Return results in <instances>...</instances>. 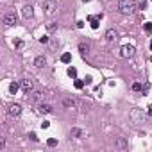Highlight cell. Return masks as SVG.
Masks as SVG:
<instances>
[{"mask_svg":"<svg viewBox=\"0 0 152 152\" xmlns=\"http://www.w3.org/2000/svg\"><path fill=\"white\" fill-rule=\"evenodd\" d=\"M43 98H45V95L41 91H31V100L32 102H41Z\"/></svg>","mask_w":152,"mask_h":152,"instance_id":"11","label":"cell"},{"mask_svg":"<svg viewBox=\"0 0 152 152\" xmlns=\"http://www.w3.org/2000/svg\"><path fill=\"white\" fill-rule=\"evenodd\" d=\"M88 22L91 23V29H98V18L97 16H88Z\"/></svg>","mask_w":152,"mask_h":152,"instance_id":"15","label":"cell"},{"mask_svg":"<svg viewBox=\"0 0 152 152\" xmlns=\"http://www.w3.org/2000/svg\"><path fill=\"white\" fill-rule=\"evenodd\" d=\"M149 115L152 116V106H149Z\"/></svg>","mask_w":152,"mask_h":152,"instance_id":"29","label":"cell"},{"mask_svg":"<svg viewBox=\"0 0 152 152\" xmlns=\"http://www.w3.org/2000/svg\"><path fill=\"white\" fill-rule=\"evenodd\" d=\"M45 64H47V57H45V56H38V57L34 59V66H38V68H43Z\"/></svg>","mask_w":152,"mask_h":152,"instance_id":"13","label":"cell"},{"mask_svg":"<svg viewBox=\"0 0 152 152\" xmlns=\"http://www.w3.org/2000/svg\"><path fill=\"white\" fill-rule=\"evenodd\" d=\"M22 15H23V18H32V16H34V9H32V5H31V4L23 5Z\"/></svg>","mask_w":152,"mask_h":152,"instance_id":"9","label":"cell"},{"mask_svg":"<svg viewBox=\"0 0 152 152\" xmlns=\"http://www.w3.org/2000/svg\"><path fill=\"white\" fill-rule=\"evenodd\" d=\"M47 145H48V147H56V145H57V140H54V138H50V140L47 141Z\"/></svg>","mask_w":152,"mask_h":152,"instance_id":"22","label":"cell"},{"mask_svg":"<svg viewBox=\"0 0 152 152\" xmlns=\"http://www.w3.org/2000/svg\"><path fill=\"white\" fill-rule=\"evenodd\" d=\"M15 47H16V48H22V47H23V41H20V39H18V41L15 43Z\"/></svg>","mask_w":152,"mask_h":152,"instance_id":"25","label":"cell"},{"mask_svg":"<svg viewBox=\"0 0 152 152\" xmlns=\"http://www.w3.org/2000/svg\"><path fill=\"white\" fill-rule=\"evenodd\" d=\"M82 2H91V0H82Z\"/></svg>","mask_w":152,"mask_h":152,"instance_id":"30","label":"cell"},{"mask_svg":"<svg viewBox=\"0 0 152 152\" xmlns=\"http://www.w3.org/2000/svg\"><path fill=\"white\" fill-rule=\"evenodd\" d=\"M63 106H64V108H68V109H74L77 106V100L74 97H66V98H63Z\"/></svg>","mask_w":152,"mask_h":152,"instance_id":"8","label":"cell"},{"mask_svg":"<svg viewBox=\"0 0 152 152\" xmlns=\"http://www.w3.org/2000/svg\"><path fill=\"white\" fill-rule=\"evenodd\" d=\"M70 134L74 136V138H82V136H84V133H82V131H81V129H75V127L70 131Z\"/></svg>","mask_w":152,"mask_h":152,"instance_id":"16","label":"cell"},{"mask_svg":"<svg viewBox=\"0 0 152 152\" xmlns=\"http://www.w3.org/2000/svg\"><path fill=\"white\" fill-rule=\"evenodd\" d=\"M38 111H39V113H41V115H50L52 113V106L50 104H39L38 106Z\"/></svg>","mask_w":152,"mask_h":152,"instance_id":"10","label":"cell"},{"mask_svg":"<svg viewBox=\"0 0 152 152\" xmlns=\"http://www.w3.org/2000/svg\"><path fill=\"white\" fill-rule=\"evenodd\" d=\"M56 9H57V4L56 0H43V11L47 16H54L56 15Z\"/></svg>","mask_w":152,"mask_h":152,"instance_id":"2","label":"cell"},{"mask_svg":"<svg viewBox=\"0 0 152 152\" xmlns=\"http://www.w3.org/2000/svg\"><path fill=\"white\" fill-rule=\"evenodd\" d=\"M79 52H81L82 56H88V52H90V45H88V43H81V45H79Z\"/></svg>","mask_w":152,"mask_h":152,"instance_id":"14","label":"cell"},{"mask_svg":"<svg viewBox=\"0 0 152 152\" xmlns=\"http://www.w3.org/2000/svg\"><path fill=\"white\" fill-rule=\"evenodd\" d=\"M138 9V4H136V0H120L118 2V11L122 13V15H133V13Z\"/></svg>","mask_w":152,"mask_h":152,"instance_id":"1","label":"cell"},{"mask_svg":"<svg viewBox=\"0 0 152 152\" xmlns=\"http://www.w3.org/2000/svg\"><path fill=\"white\" fill-rule=\"evenodd\" d=\"M150 2H152V0H150Z\"/></svg>","mask_w":152,"mask_h":152,"instance_id":"32","label":"cell"},{"mask_svg":"<svg viewBox=\"0 0 152 152\" xmlns=\"http://www.w3.org/2000/svg\"><path fill=\"white\" fill-rule=\"evenodd\" d=\"M115 145H116V149H120V150H125V149L129 147V145H127V140H125V138H116Z\"/></svg>","mask_w":152,"mask_h":152,"instance_id":"12","label":"cell"},{"mask_svg":"<svg viewBox=\"0 0 152 152\" xmlns=\"http://www.w3.org/2000/svg\"><path fill=\"white\" fill-rule=\"evenodd\" d=\"M48 125H50V122H47V120H45V122L41 123V127H43V129H47V127H48Z\"/></svg>","mask_w":152,"mask_h":152,"instance_id":"27","label":"cell"},{"mask_svg":"<svg viewBox=\"0 0 152 152\" xmlns=\"http://www.w3.org/2000/svg\"><path fill=\"white\" fill-rule=\"evenodd\" d=\"M72 61V56H70V52H64V54L61 56V63H70Z\"/></svg>","mask_w":152,"mask_h":152,"instance_id":"18","label":"cell"},{"mask_svg":"<svg viewBox=\"0 0 152 152\" xmlns=\"http://www.w3.org/2000/svg\"><path fill=\"white\" fill-rule=\"evenodd\" d=\"M145 31H147V32H152V22H147V23H145Z\"/></svg>","mask_w":152,"mask_h":152,"instance_id":"23","label":"cell"},{"mask_svg":"<svg viewBox=\"0 0 152 152\" xmlns=\"http://www.w3.org/2000/svg\"><path fill=\"white\" fill-rule=\"evenodd\" d=\"M134 52H136V48L133 47V45H123V47L120 48V57H123V59L133 57V56H134Z\"/></svg>","mask_w":152,"mask_h":152,"instance_id":"3","label":"cell"},{"mask_svg":"<svg viewBox=\"0 0 152 152\" xmlns=\"http://www.w3.org/2000/svg\"><path fill=\"white\" fill-rule=\"evenodd\" d=\"M141 90H143V86H141L140 82H134V84H133V91H141Z\"/></svg>","mask_w":152,"mask_h":152,"instance_id":"20","label":"cell"},{"mask_svg":"<svg viewBox=\"0 0 152 152\" xmlns=\"http://www.w3.org/2000/svg\"><path fill=\"white\" fill-rule=\"evenodd\" d=\"M20 86H22V90L25 91V93H31L32 90H34V82L31 81V79H23V81H20Z\"/></svg>","mask_w":152,"mask_h":152,"instance_id":"5","label":"cell"},{"mask_svg":"<svg viewBox=\"0 0 152 152\" xmlns=\"http://www.w3.org/2000/svg\"><path fill=\"white\" fill-rule=\"evenodd\" d=\"M68 75H70V77H77V70H75L74 66L68 68Z\"/></svg>","mask_w":152,"mask_h":152,"instance_id":"21","label":"cell"},{"mask_svg":"<svg viewBox=\"0 0 152 152\" xmlns=\"http://www.w3.org/2000/svg\"><path fill=\"white\" fill-rule=\"evenodd\" d=\"M39 43H48V36H41L39 38Z\"/></svg>","mask_w":152,"mask_h":152,"instance_id":"24","label":"cell"},{"mask_svg":"<svg viewBox=\"0 0 152 152\" xmlns=\"http://www.w3.org/2000/svg\"><path fill=\"white\" fill-rule=\"evenodd\" d=\"M150 48H152V41H150Z\"/></svg>","mask_w":152,"mask_h":152,"instance_id":"31","label":"cell"},{"mask_svg":"<svg viewBox=\"0 0 152 152\" xmlns=\"http://www.w3.org/2000/svg\"><path fill=\"white\" fill-rule=\"evenodd\" d=\"M7 113L11 115V116H20V115H22V106H20V104H11L9 106V108H7Z\"/></svg>","mask_w":152,"mask_h":152,"instance_id":"6","label":"cell"},{"mask_svg":"<svg viewBox=\"0 0 152 152\" xmlns=\"http://www.w3.org/2000/svg\"><path fill=\"white\" fill-rule=\"evenodd\" d=\"M20 88H22V86H20L18 82H11V86H9V91H11L13 95H15V93H16V91H18Z\"/></svg>","mask_w":152,"mask_h":152,"instance_id":"17","label":"cell"},{"mask_svg":"<svg viewBox=\"0 0 152 152\" xmlns=\"http://www.w3.org/2000/svg\"><path fill=\"white\" fill-rule=\"evenodd\" d=\"M29 138H31L32 141H38V138H36V134H34V133H31V134H29Z\"/></svg>","mask_w":152,"mask_h":152,"instance_id":"26","label":"cell"},{"mask_svg":"<svg viewBox=\"0 0 152 152\" xmlns=\"http://www.w3.org/2000/svg\"><path fill=\"white\" fill-rule=\"evenodd\" d=\"M91 81H93L91 77H86V79H84V82H86V84H91Z\"/></svg>","mask_w":152,"mask_h":152,"instance_id":"28","label":"cell"},{"mask_svg":"<svg viewBox=\"0 0 152 152\" xmlns=\"http://www.w3.org/2000/svg\"><path fill=\"white\" fill-rule=\"evenodd\" d=\"M106 39H108V43H115L118 39V32L115 29H108V32H106Z\"/></svg>","mask_w":152,"mask_h":152,"instance_id":"7","label":"cell"},{"mask_svg":"<svg viewBox=\"0 0 152 152\" xmlns=\"http://www.w3.org/2000/svg\"><path fill=\"white\" fill-rule=\"evenodd\" d=\"M4 23L7 25V27H13V25H16V23H18V18H16V15H15L13 11L5 13V15H4Z\"/></svg>","mask_w":152,"mask_h":152,"instance_id":"4","label":"cell"},{"mask_svg":"<svg viewBox=\"0 0 152 152\" xmlns=\"http://www.w3.org/2000/svg\"><path fill=\"white\" fill-rule=\"evenodd\" d=\"M74 84H75V88H77V90H81L86 82H84V81H81V79H75V82H74Z\"/></svg>","mask_w":152,"mask_h":152,"instance_id":"19","label":"cell"}]
</instances>
